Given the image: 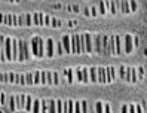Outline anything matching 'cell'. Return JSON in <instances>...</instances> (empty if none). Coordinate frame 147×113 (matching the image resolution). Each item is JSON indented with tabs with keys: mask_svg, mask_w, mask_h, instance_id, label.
Wrapping results in <instances>:
<instances>
[{
	"mask_svg": "<svg viewBox=\"0 0 147 113\" xmlns=\"http://www.w3.org/2000/svg\"><path fill=\"white\" fill-rule=\"evenodd\" d=\"M5 24H7V25H13V15L6 14V15H5Z\"/></svg>",
	"mask_w": 147,
	"mask_h": 113,
	"instance_id": "20",
	"label": "cell"
},
{
	"mask_svg": "<svg viewBox=\"0 0 147 113\" xmlns=\"http://www.w3.org/2000/svg\"><path fill=\"white\" fill-rule=\"evenodd\" d=\"M94 43H95L94 51L97 52V54H100V51H101V43H102V36H101V34H95V36H94Z\"/></svg>",
	"mask_w": 147,
	"mask_h": 113,
	"instance_id": "6",
	"label": "cell"
},
{
	"mask_svg": "<svg viewBox=\"0 0 147 113\" xmlns=\"http://www.w3.org/2000/svg\"><path fill=\"white\" fill-rule=\"evenodd\" d=\"M12 60H18V40L12 39Z\"/></svg>",
	"mask_w": 147,
	"mask_h": 113,
	"instance_id": "11",
	"label": "cell"
},
{
	"mask_svg": "<svg viewBox=\"0 0 147 113\" xmlns=\"http://www.w3.org/2000/svg\"><path fill=\"white\" fill-rule=\"evenodd\" d=\"M25 97H27V95H24V94H21V95H16V97H15L16 106H18L20 109L25 107Z\"/></svg>",
	"mask_w": 147,
	"mask_h": 113,
	"instance_id": "10",
	"label": "cell"
},
{
	"mask_svg": "<svg viewBox=\"0 0 147 113\" xmlns=\"http://www.w3.org/2000/svg\"><path fill=\"white\" fill-rule=\"evenodd\" d=\"M97 67H91L89 68V81L91 82H94V83H97V81H98V77H97Z\"/></svg>",
	"mask_w": 147,
	"mask_h": 113,
	"instance_id": "13",
	"label": "cell"
},
{
	"mask_svg": "<svg viewBox=\"0 0 147 113\" xmlns=\"http://www.w3.org/2000/svg\"><path fill=\"white\" fill-rule=\"evenodd\" d=\"M119 74H120V77L125 81V67L123 66H120V70H119Z\"/></svg>",
	"mask_w": 147,
	"mask_h": 113,
	"instance_id": "42",
	"label": "cell"
},
{
	"mask_svg": "<svg viewBox=\"0 0 147 113\" xmlns=\"http://www.w3.org/2000/svg\"><path fill=\"white\" fill-rule=\"evenodd\" d=\"M0 22H5V14H0Z\"/></svg>",
	"mask_w": 147,
	"mask_h": 113,
	"instance_id": "54",
	"label": "cell"
},
{
	"mask_svg": "<svg viewBox=\"0 0 147 113\" xmlns=\"http://www.w3.org/2000/svg\"><path fill=\"white\" fill-rule=\"evenodd\" d=\"M115 45H116V55H119L122 52V46H120V37L115 36Z\"/></svg>",
	"mask_w": 147,
	"mask_h": 113,
	"instance_id": "16",
	"label": "cell"
},
{
	"mask_svg": "<svg viewBox=\"0 0 147 113\" xmlns=\"http://www.w3.org/2000/svg\"><path fill=\"white\" fill-rule=\"evenodd\" d=\"M31 24H33V15L25 14V25H31Z\"/></svg>",
	"mask_w": 147,
	"mask_h": 113,
	"instance_id": "27",
	"label": "cell"
},
{
	"mask_svg": "<svg viewBox=\"0 0 147 113\" xmlns=\"http://www.w3.org/2000/svg\"><path fill=\"white\" fill-rule=\"evenodd\" d=\"M31 51H33V55L37 57V58H42L43 55H45V52H43V40H42V37L34 36L31 39Z\"/></svg>",
	"mask_w": 147,
	"mask_h": 113,
	"instance_id": "2",
	"label": "cell"
},
{
	"mask_svg": "<svg viewBox=\"0 0 147 113\" xmlns=\"http://www.w3.org/2000/svg\"><path fill=\"white\" fill-rule=\"evenodd\" d=\"M80 106H82V113H86V101L85 100L80 103Z\"/></svg>",
	"mask_w": 147,
	"mask_h": 113,
	"instance_id": "46",
	"label": "cell"
},
{
	"mask_svg": "<svg viewBox=\"0 0 147 113\" xmlns=\"http://www.w3.org/2000/svg\"><path fill=\"white\" fill-rule=\"evenodd\" d=\"M140 45V40H138V37H134V46H138Z\"/></svg>",
	"mask_w": 147,
	"mask_h": 113,
	"instance_id": "52",
	"label": "cell"
},
{
	"mask_svg": "<svg viewBox=\"0 0 147 113\" xmlns=\"http://www.w3.org/2000/svg\"><path fill=\"white\" fill-rule=\"evenodd\" d=\"M63 46H64L67 54H70L71 52V36H64L63 37Z\"/></svg>",
	"mask_w": 147,
	"mask_h": 113,
	"instance_id": "7",
	"label": "cell"
},
{
	"mask_svg": "<svg viewBox=\"0 0 147 113\" xmlns=\"http://www.w3.org/2000/svg\"><path fill=\"white\" fill-rule=\"evenodd\" d=\"M49 22H51V18H49V16H45V24L48 25Z\"/></svg>",
	"mask_w": 147,
	"mask_h": 113,
	"instance_id": "55",
	"label": "cell"
},
{
	"mask_svg": "<svg viewBox=\"0 0 147 113\" xmlns=\"http://www.w3.org/2000/svg\"><path fill=\"white\" fill-rule=\"evenodd\" d=\"M129 113H137V109H135L134 104H131V106H129Z\"/></svg>",
	"mask_w": 147,
	"mask_h": 113,
	"instance_id": "47",
	"label": "cell"
},
{
	"mask_svg": "<svg viewBox=\"0 0 147 113\" xmlns=\"http://www.w3.org/2000/svg\"><path fill=\"white\" fill-rule=\"evenodd\" d=\"M125 52L126 54L132 52V36L131 34H126L125 36Z\"/></svg>",
	"mask_w": 147,
	"mask_h": 113,
	"instance_id": "8",
	"label": "cell"
},
{
	"mask_svg": "<svg viewBox=\"0 0 147 113\" xmlns=\"http://www.w3.org/2000/svg\"><path fill=\"white\" fill-rule=\"evenodd\" d=\"M33 100H31V97H30V95H27V97H25V110H33Z\"/></svg>",
	"mask_w": 147,
	"mask_h": 113,
	"instance_id": "17",
	"label": "cell"
},
{
	"mask_svg": "<svg viewBox=\"0 0 147 113\" xmlns=\"http://www.w3.org/2000/svg\"><path fill=\"white\" fill-rule=\"evenodd\" d=\"M46 77H48V83L52 85L54 83V74H52V72H46Z\"/></svg>",
	"mask_w": 147,
	"mask_h": 113,
	"instance_id": "30",
	"label": "cell"
},
{
	"mask_svg": "<svg viewBox=\"0 0 147 113\" xmlns=\"http://www.w3.org/2000/svg\"><path fill=\"white\" fill-rule=\"evenodd\" d=\"M64 73L67 74V82L71 83V82H73V70H71V68H67Z\"/></svg>",
	"mask_w": 147,
	"mask_h": 113,
	"instance_id": "22",
	"label": "cell"
},
{
	"mask_svg": "<svg viewBox=\"0 0 147 113\" xmlns=\"http://www.w3.org/2000/svg\"><path fill=\"white\" fill-rule=\"evenodd\" d=\"M40 104H42V100H34V106H33V113H40Z\"/></svg>",
	"mask_w": 147,
	"mask_h": 113,
	"instance_id": "19",
	"label": "cell"
},
{
	"mask_svg": "<svg viewBox=\"0 0 147 113\" xmlns=\"http://www.w3.org/2000/svg\"><path fill=\"white\" fill-rule=\"evenodd\" d=\"M51 24H52L54 27H59V25H61V22H59L58 20H55V18H52V20H51Z\"/></svg>",
	"mask_w": 147,
	"mask_h": 113,
	"instance_id": "40",
	"label": "cell"
},
{
	"mask_svg": "<svg viewBox=\"0 0 147 113\" xmlns=\"http://www.w3.org/2000/svg\"><path fill=\"white\" fill-rule=\"evenodd\" d=\"M106 74H107V82H113L116 77H115V67H107L106 68Z\"/></svg>",
	"mask_w": 147,
	"mask_h": 113,
	"instance_id": "9",
	"label": "cell"
},
{
	"mask_svg": "<svg viewBox=\"0 0 147 113\" xmlns=\"http://www.w3.org/2000/svg\"><path fill=\"white\" fill-rule=\"evenodd\" d=\"M122 113H129V106H123L122 107Z\"/></svg>",
	"mask_w": 147,
	"mask_h": 113,
	"instance_id": "50",
	"label": "cell"
},
{
	"mask_svg": "<svg viewBox=\"0 0 147 113\" xmlns=\"http://www.w3.org/2000/svg\"><path fill=\"white\" fill-rule=\"evenodd\" d=\"M85 36V45H86V52H92V45H91V34L89 33H86V34H83Z\"/></svg>",
	"mask_w": 147,
	"mask_h": 113,
	"instance_id": "15",
	"label": "cell"
},
{
	"mask_svg": "<svg viewBox=\"0 0 147 113\" xmlns=\"http://www.w3.org/2000/svg\"><path fill=\"white\" fill-rule=\"evenodd\" d=\"M129 6H131V9L132 11H137V2H135V0H131V2H129Z\"/></svg>",
	"mask_w": 147,
	"mask_h": 113,
	"instance_id": "38",
	"label": "cell"
},
{
	"mask_svg": "<svg viewBox=\"0 0 147 113\" xmlns=\"http://www.w3.org/2000/svg\"><path fill=\"white\" fill-rule=\"evenodd\" d=\"M86 51V45H85V36L80 34H73L71 36V52L73 54H80V52Z\"/></svg>",
	"mask_w": 147,
	"mask_h": 113,
	"instance_id": "1",
	"label": "cell"
},
{
	"mask_svg": "<svg viewBox=\"0 0 147 113\" xmlns=\"http://www.w3.org/2000/svg\"><path fill=\"white\" fill-rule=\"evenodd\" d=\"M82 72H83V82L86 83V82H89V70L88 68H82Z\"/></svg>",
	"mask_w": 147,
	"mask_h": 113,
	"instance_id": "23",
	"label": "cell"
},
{
	"mask_svg": "<svg viewBox=\"0 0 147 113\" xmlns=\"http://www.w3.org/2000/svg\"><path fill=\"white\" fill-rule=\"evenodd\" d=\"M40 83H48V77H46V72H40Z\"/></svg>",
	"mask_w": 147,
	"mask_h": 113,
	"instance_id": "28",
	"label": "cell"
},
{
	"mask_svg": "<svg viewBox=\"0 0 147 113\" xmlns=\"http://www.w3.org/2000/svg\"><path fill=\"white\" fill-rule=\"evenodd\" d=\"M0 82H9V73H2L0 74Z\"/></svg>",
	"mask_w": 147,
	"mask_h": 113,
	"instance_id": "32",
	"label": "cell"
},
{
	"mask_svg": "<svg viewBox=\"0 0 147 113\" xmlns=\"http://www.w3.org/2000/svg\"><path fill=\"white\" fill-rule=\"evenodd\" d=\"M110 11H111V14H116V6H115V2H110Z\"/></svg>",
	"mask_w": 147,
	"mask_h": 113,
	"instance_id": "44",
	"label": "cell"
},
{
	"mask_svg": "<svg viewBox=\"0 0 147 113\" xmlns=\"http://www.w3.org/2000/svg\"><path fill=\"white\" fill-rule=\"evenodd\" d=\"M25 15H21V16H18V25H24L25 24Z\"/></svg>",
	"mask_w": 147,
	"mask_h": 113,
	"instance_id": "39",
	"label": "cell"
},
{
	"mask_svg": "<svg viewBox=\"0 0 147 113\" xmlns=\"http://www.w3.org/2000/svg\"><path fill=\"white\" fill-rule=\"evenodd\" d=\"M91 15H97V7H92L91 9Z\"/></svg>",
	"mask_w": 147,
	"mask_h": 113,
	"instance_id": "53",
	"label": "cell"
},
{
	"mask_svg": "<svg viewBox=\"0 0 147 113\" xmlns=\"http://www.w3.org/2000/svg\"><path fill=\"white\" fill-rule=\"evenodd\" d=\"M73 110H74V104H73L71 100H68V109H67V113H73Z\"/></svg>",
	"mask_w": 147,
	"mask_h": 113,
	"instance_id": "35",
	"label": "cell"
},
{
	"mask_svg": "<svg viewBox=\"0 0 147 113\" xmlns=\"http://www.w3.org/2000/svg\"><path fill=\"white\" fill-rule=\"evenodd\" d=\"M106 2H102V0H100V12L101 14H106Z\"/></svg>",
	"mask_w": 147,
	"mask_h": 113,
	"instance_id": "36",
	"label": "cell"
},
{
	"mask_svg": "<svg viewBox=\"0 0 147 113\" xmlns=\"http://www.w3.org/2000/svg\"><path fill=\"white\" fill-rule=\"evenodd\" d=\"M30 54H28V46L24 40H18V61H24L28 60Z\"/></svg>",
	"mask_w": 147,
	"mask_h": 113,
	"instance_id": "3",
	"label": "cell"
},
{
	"mask_svg": "<svg viewBox=\"0 0 147 113\" xmlns=\"http://www.w3.org/2000/svg\"><path fill=\"white\" fill-rule=\"evenodd\" d=\"M11 110H15L16 109V106H15V97H13V95H12V97H11Z\"/></svg>",
	"mask_w": 147,
	"mask_h": 113,
	"instance_id": "41",
	"label": "cell"
},
{
	"mask_svg": "<svg viewBox=\"0 0 147 113\" xmlns=\"http://www.w3.org/2000/svg\"><path fill=\"white\" fill-rule=\"evenodd\" d=\"M109 52L110 55H116V45H115V36L109 39Z\"/></svg>",
	"mask_w": 147,
	"mask_h": 113,
	"instance_id": "12",
	"label": "cell"
},
{
	"mask_svg": "<svg viewBox=\"0 0 147 113\" xmlns=\"http://www.w3.org/2000/svg\"><path fill=\"white\" fill-rule=\"evenodd\" d=\"M131 74H132V68L131 67L125 68V81L126 82H131Z\"/></svg>",
	"mask_w": 147,
	"mask_h": 113,
	"instance_id": "21",
	"label": "cell"
},
{
	"mask_svg": "<svg viewBox=\"0 0 147 113\" xmlns=\"http://www.w3.org/2000/svg\"><path fill=\"white\" fill-rule=\"evenodd\" d=\"M120 5H122V12H123V14L129 12V7H128L129 2H126V0H122V2H120Z\"/></svg>",
	"mask_w": 147,
	"mask_h": 113,
	"instance_id": "25",
	"label": "cell"
},
{
	"mask_svg": "<svg viewBox=\"0 0 147 113\" xmlns=\"http://www.w3.org/2000/svg\"><path fill=\"white\" fill-rule=\"evenodd\" d=\"M135 109H137V113H143V110H141L140 106H135Z\"/></svg>",
	"mask_w": 147,
	"mask_h": 113,
	"instance_id": "56",
	"label": "cell"
},
{
	"mask_svg": "<svg viewBox=\"0 0 147 113\" xmlns=\"http://www.w3.org/2000/svg\"><path fill=\"white\" fill-rule=\"evenodd\" d=\"M64 104L61 103V100H57V113H63Z\"/></svg>",
	"mask_w": 147,
	"mask_h": 113,
	"instance_id": "29",
	"label": "cell"
},
{
	"mask_svg": "<svg viewBox=\"0 0 147 113\" xmlns=\"http://www.w3.org/2000/svg\"><path fill=\"white\" fill-rule=\"evenodd\" d=\"M25 81H27L28 85H33V83H34V76H33V73H27V74H25Z\"/></svg>",
	"mask_w": 147,
	"mask_h": 113,
	"instance_id": "24",
	"label": "cell"
},
{
	"mask_svg": "<svg viewBox=\"0 0 147 113\" xmlns=\"http://www.w3.org/2000/svg\"><path fill=\"white\" fill-rule=\"evenodd\" d=\"M5 55H6V60H12V39L11 37H6L5 40Z\"/></svg>",
	"mask_w": 147,
	"mask_h": 113,
	"instance_id": "4",
	"label": "cell"
},
{
	"mask_svg": "<svg viewBox=\"0 0 147 113\" xmlns=\"http://www.w3.org/2000/svg\"><path fill=\"white\" fill-rule=\"evenodd\" d=\"M58 54L63 55V48H61V43H58Z\"/></svg>",
	"mask_w": 147,
	"mask_h": 113,
	"instance_id": "51",
	"label": "cell"
},
{
	"mask_svg": "<svg viewBox=\"0 0 147 113\" xmlns=\"http://www.w3.org/2000/svg\"><path fill=\"white\" fill-rule=\"evenodd\" d=\"M95 109H97V113H104V106H102L101 101L97 103V107H95Z\"/></svg>",
	"mask_w": 147,
	"mask_h": 113,
	"instance_id": "33",
	"label": "cell"
},
{
	"mask_svg": "<svg viewBox=\"0 0 147 113\" xmlns=\"http://www.w3.org/2000/svg\"><path fill=\"white\" fill-rule=\"evenodd\" d=\"M76 74H77V81L83 82V72H82V67H77V70H76Z\"/></svg>",
	"mask_w": 147,
	"mask_h": 113,
	"instance_id": "26",
	"label": "cell"
},
{
	"mask_svg": "<svg viewBox=\"0 0 147 113\" xmlns=\"http://www.w3.org/2000/svg\"><path fill=\"white\" fill-rule=\"evenodd\" d=\"M143 74H144V68H143V67H140V68L137 70V77H138V79H141Z\"/></svg>",
	"mask_w": 147,
	"mask_h": 113,
	"instance_id": "37",
	"label": "cell"
},
{
	"mask_svg": "<svg viewBox=\"0 0 147 113\" xmlns=\"http://www.w3.org/2000/svg\"><path fill=\"white\" fill-rule=\"evenodd\" d=\"M48 112V100H42V112L40 113H46Z\"/></svg>",
	"mask_w": 147,
	"mask_h": 113,
	"instance_id": "31",
	"label": "cell"
},
{
	"mask_svg": "<svg viewBox=\"0 0 147 113\" xmlns=\"http://www.w3.org/2000/svg\"><path fill=\"white\" fill-rule=\"evenodd\" d=\"M0 104H5V94H0Z\"/></svg>",
	"mask_w": 147,
	"mask_h": 113,
	"instance_id": "49",
	"label": "cell"
},
{
	"mask_svg": "<svg viewBox=\"0 0 147 113\" xmlns=\"http://www.w3.org/2000/svg\"><path fill=\"white\" fill-rule=\"evenodd\" d=\"M52 74H54V85H58V73L52 72Z\"/></svg>",
	"mask_w": 147,
	"mask_h": 113,
	"instance_id": "45",
	"label": "cell"
},
{
	"mask_svg": "<svg viewBox=\"0 0 147 113\" xmlns=\"http://www.w3.org/2000/svg\"><path fill=\"white\" fill-rule=\"evenodd\" d=\"M46 55L49 58H52L55 55V52H54V39H51V37L46 40Z\"/></svg>",
	"mask_w": 147,
	"mask_h": 113,
	"instance_id": "5",
	"label": "cell"
},
{
	"mask_svg": "<svg viewBox=\"0 0 147 113\" xmlns=\"http://www.w3.org/2000/svg\"><path fill=\"white\" fill-rule=\"evenodd\" d=\"M34 83H40V72L37 70V72H34Z\"/></svg>",
	"mask_w": 147,
	"mask_h": 113,
	"instance_id": "34",
	"label": "cell"
},
{
	"mask_svg": "<svg viewBox=\"0 0 147 113\" xmlns=\"http://www.w3.org/2000/svg\"><path fill=\"white\" fill-rule=\"evenodd\" d=\"M104 113H111V109H110L109 104H106V106H104Z\"/></svg>",
	"mask_w": 147,
	"mask_h": 113,
	"instance_id": "48",
	"label": "cell"
},
{
	"mask_svg": "<svg viewBox=\"0 0 147 113\" xmlns=\"http://www.w3.org/2000/svg\"><path fill=\"white\" fill-rule=\"evenodd\" d=\"M98 82H101V83H106L107 82L106 68H98Z\"/></svg>",
	"mask_w": 147,
	"mask_h": 113,
	"instance_id": "14",
	"label": "cell"
},
{
	"mask_svg": "<svg viewBox=\"0 0 147 113\" xmlns=\"http://www.w3.org/2000/svg\"><path fill=\"white\" fill-rule=\"evenodd\" d=\"M80 109H82V106H80L79 103H76V104H74V113H82Z\"/></svg>",
	"mask_w": 147,
	"mask_h": 113,
	"instance_id": "43",
	"label": "cell"
},
{
	"mask_svg": "<svg viewBox=\"0 0 147 113\" xmlns=\"http://www.w3.org/2000/svg\"><path fill=\"white\" fill-rule=\"evenodd\" d=\"M49 113H57V100H49Z\"/></svg>",
	"mask_w": 147,
	"mask_h": 113,
	"instance_id": "18",
	"label": "cell"
}]
</instances>
